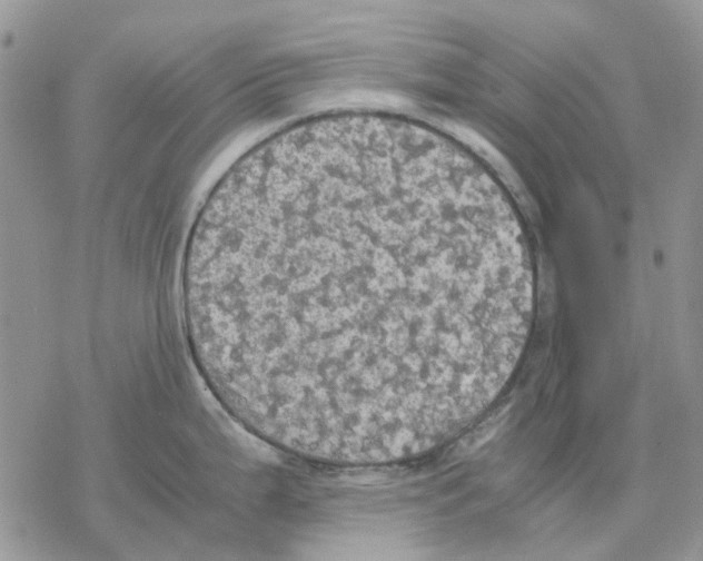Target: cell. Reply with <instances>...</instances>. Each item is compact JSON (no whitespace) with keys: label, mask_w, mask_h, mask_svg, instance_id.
Masks as SVG:
<instances>
[{"label":"cell","mask_w":703,"mask_h":561,"mask_svg":"<svg viewBox=\"0 0 703 561\" xmlns=\"http://www.w3.org/2000/svg\"><path fill=\"white\" fill-rule=\"evenodd\" d=\"M217 400L286 449L433 444L488 390L534 296L491 180L439 135L346 115L267 138L220 178L181 272Z\"/></svg>","instance_id":"6da1fadb"}]
</instances>
